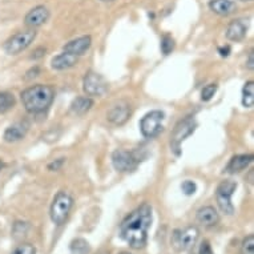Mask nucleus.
Segmentation results:
<instances>
[{
	"label": "nucleus",
	"mask_w": 254,
	"mask_h": 254,
	"mask_svg": "<svg viewBox=\"0 0 254 254\" xmlns=\"http://www.w3.org/2000/svg\"><path fill=\"white\" fill-rule=\"evenodd\" d=\"M19 226H27V224H25V222H19V225H17V222H16L15 226H13V233L15 234L19 233V232H17V228H19ZM20 233H23V236H24V234L27 233V228H25V229H21Z\"/></svg>",
	"instance_id": "nucleus-34"
},
{
	"label": "nucleus",
	"mask_w": 254,
	"mask_h": 254,
	"mask_svg": "<svg viewBox=\"0 0 254 254\" xmlns=\"http://www.w3.org/2000/svg\"><path fill=\"white\" fill-rule=\"evenodd\" d=\"M242 1H252V0H242Z\"/></svg>",
	"instance_id": "nucleus-39"
},
{
	"label": "nucleus",
	"mask_w": 254,
	"mask_h": 254,
	"mask_svg": "<svg viewBox=\"0 0 254 254\" xmlns=\"http://www.w3.org/2000/svg\"><path fill=\"white\" fill-rule=\"evenodd\" d=\"M63 164H64V158H58V160H55L51 164H48V169L50 171H59L63 167Z\"/></svg>",
	"instance_id": "nucleus-29"
},
{
	"label": "nucleus",
	"mask_w": 254,
	"mask_h": 254,
	"mask_svg": "<svg viewBox=\"0 0 254 254\" xmlns=\"http://www.w3.org/2000/svg\"><path fill=\"white\" fill-rule=\"evenodd\" d=\"M246 67L249 68V69H253L254 68V54L253 52H250L249 58H248V63H246Z\"/></svg>",
	"instance_id": "nucleus-35"
},
{
	"label": "nucleus",
	"mask_w": 254,
	"mask_h": 254,
	"mask_svg": "<svg viewBox=\"0 0 254 254\" xmlns=\"http://www.w3.org/2000/svg\"><path fill=\"white\" fill-rule=\"evenodd\" d=\"M198 236H200V232L196 226H188L185 229L176 230L172 236V244L176 249L185 252V250L192 249L198 240Z\"/></svg>",
	"instance_id": "nucleus-10"
},
{
	"label": "nucleus",
	"mask_w": 254,
	"mask_h": 254,
	"mask_svg": "<svg viewBox=\"0 0 254 254\" xmlns=\"http://www.w3.org/2000/svg\"><path fill=\"white\" fill-rule=\"evenodd\" d=\"M76 63H77V56L68 54V52H63L51 60V67L56 71H65L76 65Z\"/></svg>",
	"instance_id": "nucleus-18"
},
{
	"label": "nucleus",
	"mask_w": 254,
	"mask_h": 254,
	"mask_svg": "<svg viewBox=\"0 0 254 254\" xmlns=\"http://www.w3.org/2000/svg\"><path fill=\"white\" fill-rule=\"evenodd\" d=\"M242 252L244 254H254V236L250 234L242 242Z\"/></svg>",
	"instance_id": "nucleus-27"
},
{
	"label": "nucleus",
	"mask_w": 254,
	"mask_h": 254,
	"mask_svg": "<svg viewBox=\"0 0 254 254\" xmlns=\"http://www.w3.org/2000/svg\"><path fill=\"white\" fill-rule=\"evenodd\" d=\"M217 88H218L217 84H208L206 87H204V89L201 92V99H202V101L212 100L213 96L216 95Z\"/></svg>",
	"instance_id": "nucleus-25"
},
{
	"label": "nucleus",
	"mask_w": 254,
	"mask_h": 254,
	"mask_svg": "<svg viewBox=\"0 0 254 254\" xmlns=\"http://www.w3.org/2000/svg\"><path fill=\"white\" fill-rule=\"evenodd\" d=\"M242 105L245 108L254 107V81H248L242 88Z\"/></svg>",
	"instance_id": "nucleus-21"
},
{
	"label": "nucleus",
	"mask_w": 254,
	"mask_h": 254,
	"mask_svg": "<svg viewBox=\"0 0 254 254\" xmlns=\"http://www.w3.org/2000/svg\"><path fill=\"white\" fill-rule=\"evenodd\" d=\"M197 221L202 226L210 228V226H216L218 224L220 216L213 206H202L197 212Z\"/></svg>",
	"instance_id": "nucleus-17"
},
{
	"label": "nucleus",
	"mask_w": 254,
	"mask_h": 254,
	"mask_svg": "<svg viewBox=\"0 0 254 254\" xmlns=\"http://www.w3.org/2000/svg\"><path fill=\"white\" fill-rule=\"evenodd\" d=\"M73 206V198L67 192H59L51 205V220L55 225H63L67 221L69 212Z\"/></svg>",
	"instance_id": "nucleus-3"
},
{
	"label": "nucleus",
	"mask_w": 254,
	"mask_h": 254,
	"mask_svg": "<svg viewBox=\"0 0 254 254\" xmlns=\"http://www.w3.org/2000/svg\"><path fill=\"white\" fill-rule=\"evenodd\" d=\"M236 189H237V184L232 181V180H225V181H222L217 187V204H218L221 210L225 213V214H228V216H232L234 213V205L232 202V196L236 192Z\"/></svg>",
	"instance_id": "nucleus-7"
},
{
	"label": "nucleus",
	"mask_w": 254,
	"mask_h": 254,
	"mask_svg": "<svg viewBox=\"0 0 254 254\" xmlns=\"http://www.w3.org/2000/svg\"><path fill=\"white\" fill-rule=\"evenodd\" d=\"M92 44V38L91 36H81V38H77L75 40H71L68 42L65 46L63 47V51L64 52H68V54L75 55V56H81L89 50V47Z\"/></svg>",
	"instance_id": "nucleus-13"
},
{
	"label": "nucleus",
	"mask_w": 254,
	"mask_h": 254,
	"mask_svg": "<svg viewBox=\"0 0 254 254\" xmlns=\"http://www.w3.org/2000/svg\"><path fill=\"white\" fill-rule=\"evenodd\" d=\"M83 91L88 97L103 96L108 91V83L100 73L89 71L84 76Z\"/></svg>",
	"instance_id": "nucleus-9"
},
{
	"label": "nucleus",
	"mask_w": 254,
	"mask_h": 254,
	"mask_svg": "<svg viewBox=\"0 0 254 254\" xmlns=\"http://www.w3.org/2000/svg\"><path fill=\"white\" fill-rule=\"evenodd\" d=\"M39 72H40V69H39L38 67H35V68H32V69H29V71L27 72V76H25V79H27V80L34 79V77H36V76L39 75Z\"/></svg>",
	"instance_id": "nucleus-31"
},
{
	"label": "nucleus",
	"mask_w": 254,
	"mask_h": 254,
	"mask_svg": "<svg viewBox=\"0 0 254 254\" xmlns=\"http://www.w3.org/2000/svg\"><path fill=\"white\" fill-rule=\"evenodd\" d=\"M164 112L161 111H150L140 121V130L144 137H157L164 129Z\"/></svg>",
	"instance_id": "nucleus-6"
},
{
	"label": "nucleus",
	"mask_w": 254,
	"mask_h": 254,
	"mask_svg": "<svg viewBox=\"0 0 254 254\" xmlns=\"http://www.w3.org/2000/svg\"><path fill=\"white\" fill-rule=\"evenodd\" d=\"M181 190H183L184 194L192 196V194H194L197 190L196 184L193 183L192 180H187V181H184V183L181 184Z\"/></svg>",
	"instance_id": "nucleus-28"
},
{
	"label": "nucleus",
	"mask_w": 254,
	"mask_h": 254,
	"mask_svg": "<svg viewBox=\"0 0 254 254\" xmlns=\"http://www.w3.org/2000/svg\"><path fill=\"white\" fill-rule=\"evenodd\" d=\"M200 254H214L212 250V246L208 241H204L200 246Z\"/></svg>",
	"instance_id": "nucleus-30"
},
{
	"label": "nucleus",
	"mask_w": 254,
	"mask_h": 254,
	"mask_svg": "<svg viewBox=\"0 0 254 254\" xmlns=\"http://www.w3.org/2000/svg\"><path fill=\"white\" fill-rule=\"evenodd\" d=\"M248 34V23L242 19H236L226 28V39L230 42H241Z\"/></svg>",
	"instance_id": "nucleus-14"
},
{
	"label": "nucleus",
	"mask_w": 254,
	"mask_h": 254,
	"mask_svg": "<svg viewBox=\"0 0 254 254\" xmlns=\"http://www.w3.org/2000/svg\"><path fill=\"white\" fill-rule=\"evenodd\" d=\"M253 158L254 157L252 154H237V156L232 157L229 164L226 165L225 171L228 172V173H230V175L240 173V172L245 171L246 168L253 163Z\"/></svg>",
	"instance_id": "nucleus-15"
},
{
	"label": "nucleus",
	"mask_w": 254,
	"mask_h": 254,
	"mask_svg": "<svg viewBox=\"0 0 254 254\" xmlns=\"http://www.w3.org/2000/svg\"><path fill=\"white\" fill-rule=\"evenodd\" d=\"M72 254H87L89 252V244L83 238H76L69 245Z\"/></svg>",
	"instance_id": "nucleus-23"
},
{
	"label": "nucleus",
	"mask_w": 254,
	"mask_h": 254,
	"mask_svg": "<svg viewBox=\"0 0 254 254\" xmlns=\"http://www.w3.org/2000/svg\"><path fill=\"white\" fill-rule=\"evenodd\" d=\"M47 50L46 48H43V47H40V48H38V50H35L34 55L31 56L32 59H39V58H43L44 55H46Z\"/></svg>",
	"instance_id": "nucleus-32"
},
{
	"label": "nucleus",
	"mask_w": 254,
	"mask_h": 254,
	"mask_svg": "<svg viewBox=\"0 0 254 254\" xmlns=\"http://www.w3.org/2000/svg\"><path fill=\"white\" fill-rule=\"evenodd\" d=\"M101 1H113V0H101Z\"/></svg>",
	"instance_id": "nucleus-37"
},
{
	"label": "nucleus",
	"mask_w": 254,
	"mask_h": 254,
	"mask_svg": "<svg viewBox=\"0 0 254 254\" xmlns=\"http://www.w3.org/2000/svg\"><path fill=\"white\" fill-rule=\"evenodd\" d=\"M27 132H28V124L27 123H15V124L9 125L8 128L4 130L3 138L7 142L20 141L21 138L25 137Z\"/></svg>",
	"instance_id": "nucleus-16"
},
{
	"label": "nucleus",
	"mask_w": 254,
	"mask_h": 254,
	"mask_svg": "<svg viewBox=\"0 0 254 254\" xmlns=\"http://www.w3.org/2000/svg\"><path fill=\"white\" fill-rule=\"evenodd\" d=\"M107 119L115 125H124L130 119V107L127 103L113 105L108 111Z\"/></svg>",
	"instance_id": "nucleus-12"
},
{
	"label": "nucleus",
	"mask_w": 254,
	"mask_h": 254,
	"mask_svg": "<svg viewBox=\"0 0 254 254\" xmlns=\"http://www.w3.org/2000/svg\"><path fill=\"white\" fill-rule=\"evenodd\" d=\"M11 254H36V248L32 244H20L12 250Z\"/></svg>",
	"instance_id": "nucleus-26"
},
{
	"label": "nucleus",
	"mask_w": 254,
	"mask_h": 254,
	"mask_svg": "<svg viewBox=\"0 0 254 254\" xmlns=\"http://www.w3.org/2000/svg\"><path fill=\"white\" fill-rule=\"evenodd\" d=\"M152 206L144 202L134 209L120 225V236L132 249H142L148 242V232L152 226Z\"/></svg>",
	"instance_id": "nucleus-1"
},
{
	"label": "nucleus",
	"mask_w": 254,
	"mask_h": 254,
	"mask_svg": "<svg viewBox=\"0 0 254 254\" xmlns=\"http://www.w3.org/2000/svg\"><path fill=\"white\" fill-rule=\"evenodd\" d=\"M92 107H93V100H92L91 97L79 96L72 101L71 112L81 116V115H85L87 112H89Z\"/></svg>",
	"instance_id": "nucleus-20"
},
{
	"label": "nucleus",
	"mask_w": 254,
	"mask_h": 254,
	"mask_svg": "<svg viewBox=\"0 0 254 254\" xmlns=\"http://www.w3.org/2000/svg\"><path fill=\"white\" fill-rule=\"evenodd\" d=\"M15 105V97L9 92H0V113H4Z\"/></svg>",
	"instance_id": "nucleus-22"
},
{
	"label": "nucleus",
	"mask_w": 254,
	"mask_h": 254,
	"mask_svg": "<svg viewBox=\"0 0 254 254\" xmlns=\"http://www.w3.org/2000/svg\"><path fill=\"white\" fill-rule=\"evenodd\" d=\"M35 39H36V31H35V28H29L25 29V31H21V32H17V34L11 36L5 42V54L11 55V56L21 54L23 51L27 50L34 43Z\"/></svg>",
	"instance_id": "nucleus-5"
},
{
	"label": "nucleus",
	"mask_w": 254,
	"mask_h": 254,
	"mask_svg": "<svg viewBox=\"0 0 254 254\" xmlns=\"http://www.w3.org/2000/svg\"><path fill=\"white\" fill-rule=\"evenodd\" d=\"M141 160L134 152L124 149H116L112 153V164L113 168L117 172L127 173V172H133L137 168L138 163Z\"/></svg>",
	"instance_id": "nucleus-8"
},
{
	"label": "nucleus",
	"mask_w": 254,
	"mask_h": 254,
	"mask_svg": "<svg viewBox=\"0 0 254 254\" xmlns=\"http://www.w3.org/2000/svg\"><path fill=\"white\" fill-rule=\"evenodd\" d=\"M50 19V11L44 5H38L29 11L24 17V23L29 28H36L40 25L46 24Z\"/></svg>",
	"instance_id": "nucleus-11"
},
{
	"label": "nucleus",
	"mask_w": 254,
	"mask_h": 254,
	"mask_svg": "<svg viewBox=\"0 0 254 254\" xmlns=\"http://www.w3.org/2000/svg\"><path fill=\"white\" fill-rule=\"evenodd\" d=\"M209 8L220 16H228L236 11L237 5L233 0H210L209 1Z\"/></svg>",
	"instance_id": "nucleus-19"
},
{
	"label": "nucleus",
	"mask_w": 254,
	"mask_h": 254,
	"mask_svg": "<svg viewBox=\"0 0 254 254\" xmlns=\"http://www.w3.org/2000/svg\"><path fill=\"white\" fill-rule=\"evenodd\" d=\"M21 103L25 111L32 115L46 112L55 99V89L51 85L38 84L21 92Z\"/></svg>",
	"instance_id": "nucleus-2"
},
{
	"label": "nucleus",
	"mask_w": 254,
	"mask_h": 254,
	"mask_svg": "<svg viewBox=\"0 0 254 254\" xmlns=\"http://www.w3.org/2000/svg\"><path fill=\"white\" fill-rule=\"evenodd\" d=\"M175 50V40L169 35H164L161 39V52L164 55H169Z\"/></svg>",
	"instance_id": "nucleus-24"
},
{
	"label": "nucleus",
	"mask_w": 254,
	"mask_h": 254,
	"mask_svg": "<svg viewBox=\"0 0 254 254\" xmlns=\"http://www.w3.org/2000/svg\"><path fill=\"white\" fill-rule=\"evenodd\" d=\"M120 254H130V253H127V252H123V253H120Z\"/></svg>",
	"instance_id": "nucleus-38"
},
{
	"label": "nucleus",
	"mask_w": 254,
	"mask_h": 254,
	"mask_svg": "<svg viewBox=\"0 0 254 254\" xmlns=\"http://www.w3.org/2000/svg\"><path fill=\"white\" fill-rule=\"evenodd\" d=\"M196 128L197 123L193 117H187L176 125L171 136V148L176 156L181 154V144L196 130Z\"/></svg>",
	"instance_id": "nucleus-4"
},
{
	"label": "nucleus",
	"mask_w": 254,
	"mask_h": 254,
	"mask_svg": "<svg viewBox=\"0 0 254 254\" xmlns=\"http://www.w3.org/2000/svg\"><path fill=\"white\" fill-rule=\"evenodd\" d=\"M218 52H220V55L222 56V58H228L230 54V47L229 46L220 47V48H218Z\"/></svg>",
	"instance_id": "nucleus-33"
},
{
	"label": "nucleus",
	"mask_w": 254,
	"mask_h": 254,
	"mask_svg": "<svg viewBox=\"0 0 254 254\" xmlns=\"http://www.w3.org/2000/svg\"><path fill=\"white\" fill-rule=\"evenodd\" d=\"M1 168H3V164H1V161H0V171H1Z\"/></svg>",
	"instance_id": "nucleus-36"
}]
</instances>
